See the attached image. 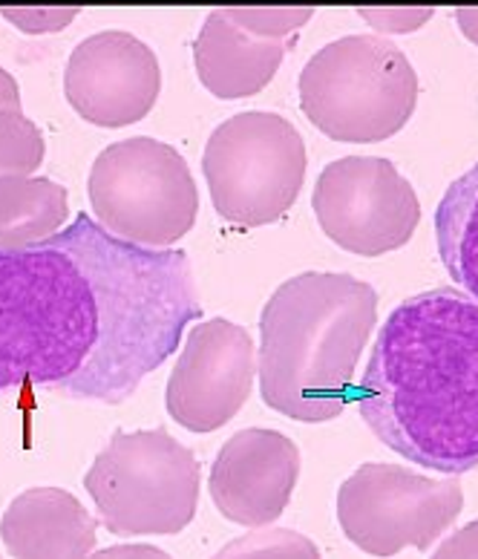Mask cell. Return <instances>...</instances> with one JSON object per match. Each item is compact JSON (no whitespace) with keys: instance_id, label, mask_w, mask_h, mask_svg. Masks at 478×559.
Returning <instances> with one entry per match:
<instances>
[{"instance_id":"cell-1","label":"cell","mask_w":478,"mask_h":559,"mask_svg":"<svg viewBox=\"0 0 478 559\" xmlns=\"http://www.w3.org/2000/svg\"><path fill=\"white\" fill-rule=\"evenodd\" d=\"M202 318L182 248H142L79 214L0 248V395L29 386L121 404Z\"/></svg>"},{"instance_id":"cell-2","label":"cell","mask_w":478,"mask_h":559,"mask_svg":"<svg viewBox=\"0 0 478 559\" xmlns=\"http://www.w3.org/2000/svg\"><path fill=\"white\" fill-rule=\"evenodd\" d=\"M358 407L407 462L458 476L478 467V304L458 288L407 297L378 332Z\"/></svg>"},{"instance_id":"cell-3","label":"cell","mask_w":478,"mask_h":559,"mask_svg":"<svg viewBox=\"0 0 478 559\" xmlns=\"http://www.w3.org/2000/svg\"><path fill=\"white\" fill-rule=\"evenodd\" d=\"M378 320V292L340 272L279 283L260 314L263 401L295 421H332L349 407L355 369Z\"/></svg>"},{"instance_id":"cell-4","label":"cell","mask_w":478,"mask_h":559,"mask_svg":"<svg viewBox=\"0 0 478 559\" xmlns=\"http://www.w3.org/2000/svg\"><path fill=\"white\" fill-rule=\"evenodd\" d=\"M418 75L381 35H346L314 52L300 75V110L337 142H381L409 121Z\"/></svg>"},{"instance_id":"cell-5","label":"cell","mask_w":478,"mask_h":559,"mask_svg":"<svg viewBox=\"0 0 478 559\" xmlns=\"http://www.w3.org/2000/svg\"><path fill=\"white\" fill-rule=\"evenodd\" d=\"M84 488L110 534H179L196 516L200 462L165 427L116 430L84 476Z\"/></svg>"},{"instance_id":"cell-6","label":"cell","mask_w":478,"mask_h":559,"mask_svg":"<svg viewBox=\"0 0 478 559\" xmlns=\"http://www.w3.org/2000/svg\"><path fill=\"white\" fill-rule=\"evenodd\" d=\"M87 191L104 231L156 251L182 240L200 214V191L182 153L151 136L107 144L93 162Z\"/></svg>"},{"instance_id":"cell-7","label":"cell","mask_w":478,"mask_h":559,"mask_svg":"<svg viewBox=\"0 0 478 559\" xmlns=\"http://www.w3.org/2000/svg\"><path fill=\"white\" fill-rule=\"evenodd\" d=\"M202 170L216 214L228 223H277L303 188L306 142L277 112H239L211 133Z\"/></svg>"},{"instance_id":"cell-8","label":"cell","mask_w":478,"mask_h":559,"mask_svg":"<svg viewBox=\"0 0 478 559\" xmlns=\"http://www.w3.org/2000/svg\"><path fill=\"white\" fill-rule=\"evenodd\" d=\"M464 508L458 479H432L398 464H360L337 490L343 534L372 557L427 551Z\"/></svg>"},{"instance_id":"cell-9","label":"cell","mask_w":478,"mask_h":559,"mask_svg":"<svg viewBox=\"0 0 478 559\" xmlns=\"http://www.w3.org/2000/svg\"><path fill=\"white\" fill-rule=\"evenodd\" d=\"M311 209L326 237L363 257L407 246L421 219V202L409 179L381 156H343L326 165Z\"/></svg>"},{"instance_id":"cell-10","label":"cell","mask_w":478,"mask_h":559,"mask_svg":"<svg viewBox=\"0 0 478 559\" xmlns=\"http://www.w3.org/2000/svg\"><path fill=\"white\" fill-rule=\"evenodd\" d=\"M254 344L246 329L225 318L202 320L188 332L168 381V413L191 432L219 430L251 395Z\"/></svg>"},{"instance_id":"cell-11","label":"cell","mask_w":478,"mask_h":559,"mask_svg":"<svg viewBox=\"0 0 478 559\" xmlns=\"http://www.w3.org/2000/svg\"><path fill=\"white\" fill-rule=\"evenodd\" d=\"M162 90L159 58L124 29L89 35L70 52L64 93L72 110L98 128H124L153 110Z\"/></svg>"},{"instance_id":"cell-12","label":"cell","mask_w":478,"mask_h":559,"mask_svg":"<svg viewBox=\"0 0 478 559\" xmlns=\"http://www.w3.org/2000/svg\"><path fill=\"white\" fill-rule=\"evenodd\" d=\"M300 476V450L288 436L248 427L225 441L211 467V499L228 522L265 527L283 516Z\"/></svg>"},{"instance_id":"cell-13","label":"cell","mask_w":478,"mask_h":559,"mask_svg":"<svg viewBox=\"0 0 478 559\" xmlns=\"http://www.w3.org/2000/svg\"><path fill=\"white\" fill-rule=\"evenodd\" d=\"M98 520L64 488H29L9 502L0 539L12 559H87Z\"/></svg>"},{"instance_id":"cell-14","label":"cell","mask_w":478,"mask_h":559,"mask_svg":"<svg viewBox=\"0 0 478 559\" xmlns=\"http://www.w3.org/2000/svg\"><path fill=\"white\" fill-rule=\"evenodd\" d=\"M288 49L291 44L260 38L237 24L231 9H214L196 35L193 61L202 84L216 98L234 102L260 93L277 75Z\"/></svg>"},{"instance_id":"cell-15","label":"cell","mask_w":478,"mask_h":559,"mask_svg":"<svg viewBox=\"0 0 478 559\" xmlns=\"http://www.w3.org/2000/svg\"><path fill=\"white\" fill-rule=\"evenodd\" d=\"M70 216L67 188L47 176H0V248L49 240Z\"/></svg>"},{"instance_id":"cell-16","label":"cell","mask_w":478,"mask_h":559,"mask_svg":"<svg viewBox=\"0 0 478 559\" xmlns=\"http://www.w3.org/2000/svg\"><path fill=\"white\" fill-rule=\"evenodd\" d=\"M441 263L478 304V165L450 182L435 211Z\"/></svg>"},{"instance_id":"cell-17","label":"cell","mask_w":478,"mask_h":559,"mask_svg":"<svg viewBox=\"0 0 478 559\" xmlns=\"http://www.w3.org/2000/svg\"><path fill=\"white\" fill-rule=\"evenodd\" d=\"M44 133L15 107H0V176H33L44 162Z\"/></svg>"},{"instance_id":"cell-18","label":"cell","mask_w":478,"mask_h":559,"mask_svg":"<svg viewBox=\"0 0 478 559\" xmlns=\"http://www.w3.org/2000/svg\"><path fill=\"white\" fill-rule=\"evenodd\" d=\"M211 559H320L318 545L309 536L288 527H256L228 543Z\"/></svg>"},{"instance_id":"cell-19","label":"cell","mask_w":478,"mask_h":559,"mask_svg":"<svg viewBox=\"0 0 478 559\" xmlns=\"http://www.w3.org/2000/svg\"><path fill=\"white\" fill-rule=\"evenodd\" d=\"M231 15L260 38L295 44L297 33L309 24L314 9H231Z\"/></svg>"},{"instance_id":"cell-20","label":"cell","mask_w":478,"mask_h":559,"mask_svg":"<svg viewBox=\"0 0 478 559\" xmlns=\"http://www.w3.org/2000/svg\"><path fill=\"white\" fill-rule=\"evenodd\" d=\"M9 24H15L26 35L61 33L81 15V9H0Z\"/></svg>"},{"instance_id":"cell-21","label":"cell","mask_w":478,"mask_h":559,"mask_svg":"<svg viewBox=\"0 0 478 559\" xmlns=\"http://www.w3.org/2000/svg\"><path fill=\"white\" fill-rule=\"evenodd\" d=\"M372 29L383 35H407L421 29L432 17V9H360L358 12Z\"/></svg>"},{"instance_id":"cell-22","label":"cell","mask_w":478,"mask_h":559,"mask_svg":"<svg viewBox=\"0 0 478 559\" xmlns=\"http://www.w3.org/2000/svg\"><path fill=\"white\" fill-rule=\"evenodd\" d=\"M432 559H478V520L441 543Z\"/></svg>"},{"instance_id":"cell-23","label":"cell","mask_w":478,"mask_h":559,"mask_svg":"<svg viewBox=\"0 0 478 559\" xmlns=\"http://www.w3.org/2000/svg\"><path fill=\"white\" fill-rule=\"evenodd\" d=\"M87 559H170L168 551H162L156 545H110L101 551L89 554Z\"/></svg>"},{"instance_id":"cell-24","label":"cell","mask_w":478,"mask_h":559,"mask_svg":"<svg viewBox=\"0 0 478 559\" xmlns=\"http://www.w3.org/2000/svg\"><path fill=\"white\" fill-rule=\"evenodd\" d=\"M0 107H15V110H21V90H17V81L12 79L3 67H0Z\"/></svg>"},{"instance_id":"cell-25","label":"cell","mask_w":478,"mask_h":559,"mask_svg":"<svg viewBox=\"0 0 478 559\" xmlns=\"http://www.w3.org/2000/svg\"><path fill=\"white\" fill-rule=\"evenodd\" d=\"M455 21L462 26V33L467 35L473 44H478V9H458V12H455Z\"/></svg>"}]
</instances>
